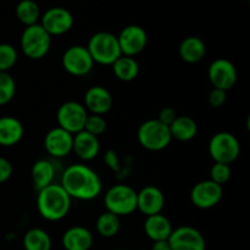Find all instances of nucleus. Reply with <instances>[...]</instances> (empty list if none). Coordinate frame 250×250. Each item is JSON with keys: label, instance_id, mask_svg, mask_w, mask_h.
Segmentation results:
<instances>
[{"label": "nucleus", "instance_id": "393cba45", "mask_svg": "<svg viewBox=\"0 0 250 250\" xmlns=\"http://www.w3.org/2000/svg\"><path fill=\"white\" fill-rule=\"evenodd\" d=\"M111 67L115 77L122 82H132L139 75L138 61L131 56L121 55L112 63Z\"/></svg>", "mask_w": 250, "mask_h": 250}, {"label": "nucleus", "instance_id": "a878e982", "mask_svg": "<svg viewBox=\"0 0 250 250\" xmlns=\"http://www.w3.org/2000/svg\"><path fill=\"white\" fill-rule=\"evenodd\" d=\"M24 250H51L53 241L45 229L41 227L29 229L22 239Z\"/></svg>", "mask_w": 250, "mask_h": 250}, {"label": "nucleus", "instance_id": "473e14b6", "mask_svg": "<svg viewBox=\"0 0 250 250\" xmlns=\"http://www.w3.org/2000/svg\"><path fill=\"white\" fill-rule=\"evenodd\" d=\"M226 100L227 92L217 89V88H212V89L210 90L209 95H208V103H209L210 106L215 107V109H219V107L224 106Z\"/></svg>", "mask_w": 250, "mask_h": 250}, {"label": "nucleus", "instance_id": "9d476101", "mask_svg": "<svg viewBox=\"0 0 250 250\" xmlns=\"http://www.w3.org/2000/svg\"><path fill=\"white\" fill-rule=\"evenodd\" d=\"M237 77L238 73L236 66L229 59H216L210 63L208 68V78L212 87L225 92H229L234 87L237 83Z\"/></svg>", "mask_w": 250, "mask_h": 250}, {"label": "nucleus", "instance_id": "412c9836", "mask_svg": "<svg viewBox=\"0 0 250 250\" xmlns=\"http://www.w3.org/2000/svg\"><path fill=\"white\" fill-rule=\"evenodd\" d=\"M23 125L19 119L14 116L0 117V146H16L23 138Z\"/></svg>", "mask_w": 250, "mask_h": 250}, {"label": "nucleus", "instance_id": "2f4dec72", "mask_svg": "<svg viewBox=\"0 0 250 250\" xmlns=\"http://www.w3.org/2000/svg\"><path fill=\"white\" fill-rule=\"evenodd\" d=\"M232 176V170L231 166L227 165V164H221V163H214V165L210 168V178L212 182L217 183L220 186H224L231 180Z\"/></svg>", "mask_w": 250, "mask_h": 250}, {"label": "nucleus", "instance_id": "6e6552de", "mask_svg": "<svg viewBox=\"0 0 250 250\" xmlns=\"http://www.w3.org/2000/svg\"><path fill=\"white\" fill-rule=\"evenodd\" d=\"M87 117L88 111L83 106L82 103L73 102V100L61 104L59 106L58 112H56L58 127L65 129L72 136L84 129Z\"/></svg>", "mask_w": 250, "mask_h": 250}, {"label": "nucleus", "instance_id": "f257e3e1", "mask_svg": "<svg viewBox=\"0 0 250 250\" xmlns=\"http://www.w3.org/2000/svg\"><path fill=\"white\" fill-rule=\"evenodd\" d=\"M61 187L67 192L71 199H97L103 190V182L97 171L84 164H72L61 175Z\"/></svg>", "mask_w": 250, "mask_h": 250}, {"label": "nucleus", "instance_id": "ddd939ff", "mask_svg": "<svg viewBox=\"0 0 250 250\" xmlns=\"http://www.w3.org/2000/svg\"><path fill=\"white\" fill-rule=\"evenodd\" d=\"M117 42L122 55L134 58L146 49L148 44V34L142 26L128 24L120 32Z\"/></svg>", "mask_w": 250, "mask_h": 250}, {"label": "nucleus", "instance_id": "4468645a", "mask_svg": "<svg viewBox=\"0 0 250 250\" xmlns=\"http://www.w3.org/2000/svg\"><path fill=\"white\" fill-rule=\"evenodd\" d=\"M171 250H205L207 242L199 229L192 226L173 229L168 237Z\"/></svg>", "mask_w": 250, "mask_h": 250}, {"label": "nucleus", "instance_id": "4be33fe9", "mask_svg": "<svg viewBox=\"0 0 250 250\" xmlns=\"http://www.w3.org/2000/svg\"><path fill=\"white\" fill-rule=\"evenodd\" d=\"M56 170L53 161L48 159H39L32 165L31 168V178L33 183V188L38 190L53 185L55 180Z\"/></svg>", "mask_w": 250, "mask_h": 250}, {"label": "nucleus", "instance_id": "7ed1b4c3", "mask_svg": "<svg viewBox=\"0 0 250 250\" xmlns=\"http://www.w3.org/2000/svg\"><path fill=\"white\" fill-rule=\"evenodd\" d=\"M85 48L89 51L94 63L99 65L111 66L122 55L117 36L110 32L103 31L94 33L89 38Z\"/></svg>", "mask_w": 250, "mask_h": 250}, {"label": "nucleus", "instance_id": "6ab92c4d", "mask_svg": "<svg viewBox=\"0 0 250 250\" xmlns=\"http://www.w3.org/2000/svg\"><path fill=\"white\" fill-rule=\"evenodd\" d=\"M72 153L83 161H92L99 155L100 142L99 138L87 131H81L73 136Z\"/></svg>", "mask_w": 250, "mask_h": 250}, {"label": "nucleus", "instance_id": "e433bc0d", "mask_svg": "<svg viewBox=\"0 0 250 250\" xmlns=\"http://www.w3.org/2000/svg\"><path fill=\"white\" fill-rule=\"evenodd\" d=\"M150 250H171V247L168 241H158L153 242Z\"/></svg>", "mask_w": 250, "mask_h": 250}, {"label": "nucleus", "instance_id": "7c9ffc66", "mask_svg": "<svg viewBox=\"0 0 250 250\" xmlns=\"http://www.w3.org/2000/svg\"><path fill=\"white\" fill-rule=\"evenodd\" d=\"M106 128H107V124H106V120L104 119V116L88 114V117L87 120H85V124H84V131H87L88 133L93 134V136L99 138L102 134L105 133Z\"/></svg>", "mask_w": 250, "mask_h": 250}, {"label": "nucleus", "instance_id": "aec40b11", "mask_svg": "<svg viewBox=\"0 0 250 250\" xmlns=\"http://www.w3.org/2000/svg\"><path fill=\"white\" fill-rule=\"evenodd\" d=\"M172 229V224L164 214L146 216L144 221V232L151 242L167 241Z\"/></svg>", "mask_w": 250, "mask_h": 250}, {"label": "nucleus", "instance_id": "20e7f679", "mask_svg": "<svg viewBox=\"0 0 250 250\" xmlns=\"http://www.w3.org/2000/svg\"><path fill=\"white\" fill-rule=\"evenodd\" d=\"M104 204L106 211L116 216H129L137 211V190L122 183L114 185L105 192Z\"/></svg>", "mask_w": 250, "mask_h": 250}, {"label": "nucleus", "instance_id": "0eeeda50", "mask_svg": "<svg viewBox=\"0 0 250 250\" xmlns=\"http://www.w3.org/2000/svg\"><path fill=\"white\" fill-rule=\"evenodd\" d=\"M209 154L214 163L231 165L241 154V143L231 132H217L209 142Z\"/></svg>", "mask_w": 250, "mask_h": 250}, {"label": "nucleus", "instance_id": "f704fd0d", "mask_svg": "<svg viewBox=\"0 0 250 250\" xmlns=\"http://www.w3.org/2000/svg\"><path fill=\"white\" fill-rule=\"evenodd\" d=\"M176 117H177V114H176L175 109H172V107L170 106H166L159 111V115L156 119H158L161 124L166 125V126H170V125L175 121Z\"/></svg>", "mask_w": 250, "mask_h": 250}, {"label": "nucleus", "instance_id": "39448f33", "mask_svg": "<svg viewBox=\"0 0 250 250\" xmlns=\"http://www.w3.org/2000/svg\"><path fill=\"white\" fill-rule=\"evenodd\" d=\"M51 38L53 37L42 27L41 23L26 27L20 39L21 51L31 60H41L45 58L50 50Z\"/></svg>", "mask_w": 250, "mask_h": 250}, {"label": "nucleus", "instance_id": "cd10ccee", "mask_svg": "<svg viewBox=\"0 0 250 250\" xmlns=\"http://www.w3.org/2000/svg\"><path fill=\"white\" fill-rule=\"evenodd\" d=\"M120 227H121L120 217L109 211L102 212L95 222V229L98 234L104 238H112L116 236L120 231Z\"/></svg>", "mask_w": 250, "mask_h": 250}, {"label": "nucleus", "instance_id": "9b49d317", "mask_svg": "<svg viewBox=\"0 0 250 250\" xmlns=\"http://www.w3.org/2000/svg\"><path fill=\"white\" fill-rule=\"evenodd\" d=\"M39 23L51 37H59L72 29L75 19L71 11L65 7L54 6L42 15Z\"/></svg>", "mask_w": 250, "mask_h": 250}, {"label": "nucleus", "instance_id": "f8f14e48", "mask_svg": "<svg viewBox=\"0 0 250 250\" xmlns=\"http://www.w3.org/2000/svg\"><path fill=\"white\" fill-rule=\"evenodd\" d=\"M224 197L222 186L212 182L211 180H204L195 183L190 190V200L195 208L202 210L211 209L221 202Z\"/></svg>", "mask_w": 250, "mask_h": 250}, {"label": "nucleus", "instance_id": "b1692460", "mask_svg": "<svg viewBox=\"0 0 250 250\" xmlns=\"http://www.w3.org/2000/svg\"><path fill=\"white\" fill-rule=\"evenodd\" d=\"M172 139L180 142H189L195 138L198 133V125L195 120H193L187 115H181L175 119V121L168 126Z\"/></svg>", "mask_w": 250, "mask_h": 250}, {"label": "nucleus", "instance_id": "dca6fc26", "mask_svg": "<svg viewBox=\"0 0 250 250\" xmlns=\"http://www.w3.org/2000/svg\"><path fill=\"white\" fill-rule=\"evenodd\" d=\"M165 207V195L156 186H146L137 192V210L144 216L161 214Z\"/></svg>", "mask_w": 250, "mask_h": 250}, {"label": "nucleus", "instance_id": "5701e85b", "mask_svg": "<svg viewBox=\"0 0 250 250\" xmlns=\"http://www.w3.org/2000/svg\"><path fill=\"white\" fill-rule=\"evenodd\" d=\"M178 55L185 62L198 63L207 55V45L199 37H187L178 45Z\"/></svg>", "mask_w": 250, "mask_h": 250}, {"label": "nucleus", "instance_id": "c9c22d12", "mask_svg": "<svg viewBox=\"0 0 250 250\" xmlns=\"http://www.w3.org/2000/svg\"><path fill=\"white\" fill-rule=\"evenodd\" d=\"M104 160L106 163V165L109 166L111 170L114 171H119L120 168V160H119V156H117L116 151L114 150H107L104 155Z\"/></svg>", "mask_w": 250, "mask_h": 250}, {"label": "nucleus", "instance_id": "f03ea898", "mask_svg": "<svg viewBox=\"0 0 250 250\" xmlns=\"http://www.w3.org/2000/svg\"><path fill=\"white\" fill-rule=\"evenodd\" d=\"M37 193V210L44 220L56 222L67 216L72 199L60 183H53Z\"/></svg>", "mask_w": 250, "mask_h": 250}, {"label": "nucleus", "instance_id": "a211bd4d", "mask_svg": "<svg viewBox=\"0 0 250 250\" xmlns=\"http://www.w3.org/2000/svg\"><path fill=\"white\" fill-rule=\"evenodd\" d=\"M94 243L92 231L84 226H72L63 232L61 244L65 250H90Z\"/></svg>", "mask_w": 250, "mask_h": 250}, {"label": "nucleus", "instance_id": "c85d7f7f", "mask_svg": "<svg viewBox=\"0 0 250 250\" xmlns=\"http://www.w3.org/2000/svg\"><path fill=\"white\" fill-rule=\"evenodd\" d=\"M16 94V82L9 72H0V106L6 105Z\"/></svg>", "mask_w": 250, "mask_h": 250}, {"label": "nucleus", "instance_id": "72a5a7b5", "mask_svg": "<svg viewBox=\"0 0 250 250\" xmlns=\"http://www.w3.org/2000/svg\"><path fill=\"white\" fill-rule=\"evenodd\" d=\"M12 172H14L12 164L6 158L0 156V185L7 182L12 176Z\"/></svg>", "mask_w": 250, "mask_h": 250}, {"label": "nucleus", "instance_id": "1a4fd4ad", "mask_svg": "<svg viewBox=\"0 0 250 250\" xmlns=\"http://www.w3.org/2000/svg\"><path fill=\"white\" fill-rule=\"evenodd\" d=\"M61 63L66 72L75 77H84L94 67V61L84 45H72L66 49Z\"/></svg>", "mask_w": 250, "mask_h": 250}, {"label": "nucleus", "instance_id": "bb28decb", "mask_svg": "<svg viewBox=\"0 0 250 250\" xmlns=\"http://www.w3.org/2000/svg\"><path fill=\"white\" fill-rule=\"evenodd\" d=\"M15 14H16L17 20L26 27L39 23L42 16L39 5L34 0H21V1H19V4L16 5V9H15Z\"/></svg>", "mask_w": 250, "mask_h": 250}, {"label": "nucleus", "instance_id": "423d86ee", "mask_svg": "<svg viewBox=\"0 0 250 250\" xmlns=\"http://www.w3.org/2000/svg\"><path fill=\"white\" fill-rule=\"evenodd\" d=\"M137 139L146 150L161 151L170 146L172 137L168 126L161 124L158 119H150L138 127Z\"/></svg>", "mask_w": 250, "mask_h": 250}, {"label": "nucleus", "instance_id": "c756f323", "mask_svg": "<svg viewBox=\"0 0 250 250\" xmlns=\"http://www.w3.org/2000/svg\"><path fill=\"white\" fill-rule=\"evenodd\" d=\"M19 53L9 43H0V72H9L17 62Z\"/></svg>", "mask_w": 250, "mask_h": 250}, {"label": "nucleus", "instance_id": "f3484780", "mask_svg": "<svg viewBox=\"0 0 250 250\" xmlns=\"http://www.w3.org/2000/svg\"><path fill=\"white\" fill-rule=\"evenodd\" d=\"M114 99L111 93L103 85H93L88 88L83 98V106L93 115L104 116L111 110Z\"/></svg>", "mask_w": 250, "mask_h": 250}, {"label": "nucleus", "instance_id": "2eb2a0df", "mask_svg": "<svg viewBox=\"0 0 250 250\" xmlns=\"http://www.w3.org/2000/svg\"><path fill=\"white\" fill-rule=\"evenodd\" d=\"M73 136L60 127H54L44 137L45 151L55 159L66 158L72 153Z\"/></svg>", "mask_w": 250, "mask_h": 250}]
</instances>
